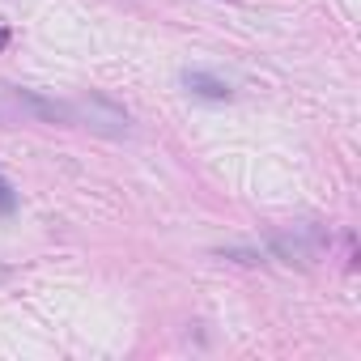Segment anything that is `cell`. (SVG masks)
<instances>
[{
	"instance_id": "6",
	"label": "cell",
	"mask_w": 361,
	"mask_h": 361,
	"mask_svg": "<svg viewBox=\"0 0 361 361\" xmlns=\"http://www.w3.org/2000/svg\"><path fill=\"white\" fill-rule=\"evenodd\" d=\"M5 43H9V30H0V47H5Z\"/></svg>"
},
{
	"instance_id": "4",
	"label": "cell",
	"mask_w": 361,
	"mask_h": 361,
	"mask_svg": "<svg viewBox=\"0 0 361 361\" xmlns=\"http://www.w3.org/2000/svg\"><path fill=\"white\" fill-rule=\"evenodd\" d=\"M13 209H18V192H13V183H9V178L0 174V217H9Z\"/></svg>"
},
{
	"instance_id": "5",
	"label": "cell",
	"mask_w": 361,
	"mask_h": 361,
	"mask_svg": "<svg viewBox=\"0 0 361 361\" xmlns=\"http://www.w3.org/2000/svg\"><path fill=\"white\" fill-rule=\"evenodd\" d=\"M18 119H22V111H18L13 94H9V90H0V123H18Z\"/></svg>"
},
{
	"instance_id": "2",
	"label": "cell",
	"mask_w": 361,
	"mask_h": 361,
	"mask_svg": "<svg viewBox=\"0 0 361 361\" xmlns=\"http://www.w3.org/2000/svg\"><path fill=\"white\" fill-rule=\"evenodd\" d=\"M276 247H281V255H298V259L310 264V259L323 251V230L310 226V221H302V226H293L285 238H276Z\"/></svg>"
},
{
	"instance_id": "1",
	"label": "cell",
	"mask_w": 361,
	"mask_h": 361,
	"mask_svg": "<svg viewBox=\"0 0 361 361\" xmlns=\"http://www.w3.org/2000/svg\"><path fill=\"white\" fill-rule=\"evenodd\" d=\"M73 115H77V128H94V132H106V136H123L128 132V111H119L102 94H90V98L73 102Z\"/></svg>"
},
{
	"instance_id": "3",
	"label": "cell",
	"mask_w": 361,
	"mask_h": 361,
	"mask_svg": "<svg viewBox=\"0 0 361 361\" xmlns=\"http://www.w3.org/2000/svg\"><path fill=\"white\" fill-rule=\"evenodd\" d=\"M183 90L196 94V98H209V102H226V98L234 94L230 81H221V77H213V73H200V68H188V73H183Z\"/></svg>"
}]
</instances>
